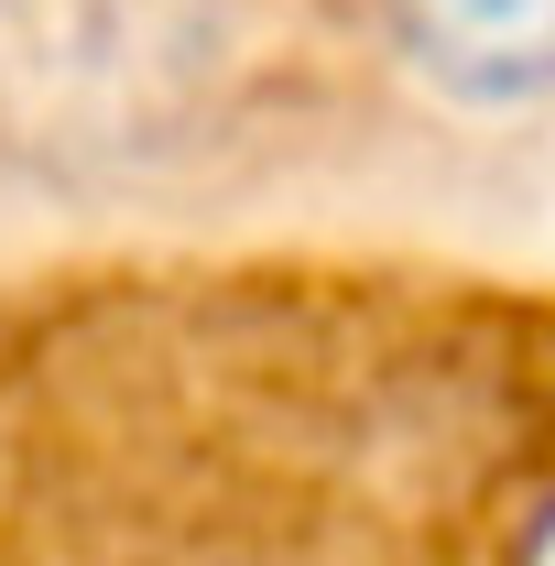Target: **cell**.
Here are the masks:
<instances>
[{"instance_id": "1", "label": "cell", "mask_w": 555, "mask_h": 566, "mask_svg": "<svg viewBox=\"0 0 555 566\" xmlns=\"http://www.w3.org/2000/svg\"><path fill=\"white\" fill-rule=\"evenodd\" d=\"M415 55L458 98H545L555 87V0H404Z\"/></svg>"}, {"instance_id": "2", "label": "cell", "mask_w": 555, "mask_h": 566, "mask_svg": "<svg viewBox=\"0 0 555 566\" xmlns=\"http://www.w3.org/2000/svg\"><path fill=\"white\" fill-rule=\"evenodd\" d=\"M512 566H555V501L534 512V523H523V556H512Z\"/></svg>"}]
</instances>
